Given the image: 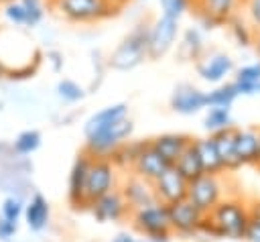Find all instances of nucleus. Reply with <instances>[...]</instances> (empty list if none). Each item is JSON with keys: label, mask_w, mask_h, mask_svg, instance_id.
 I'll return each mask as SVG.
<instances>
[{"label": "nucleus", "mask_w": 260, "mask_h": 242, "mask_svg": "<svg viewBox=\"0 0 260 242\" xmlns=\"http://www.w3.org/2000/svg\"><path fill=\"white\" fill-rule=\"evenodd\" d=\"M148 140L160 153L162 159H167L171 165H175V161L179 159V155L191 144L193 136L183 134V132H165V134H158V136L148 138Z\"/></svg>", "instance_id": "nucleus-20"}, {"label": "nucleus", "mask_w": 260, "mask_h": 242, "mask_svg": "<svg viewBox=\"0 0 260 242\" xmlns=\"http://www.w3.org/2000/svg\"><path fill=\"white\" fill-rule=\"evenodd\" d=\"M2 14L12 26H24L26 24V12L18 0H8L2 4Z\"/></svg>", "instance_id": "nucleus-35"}, {"label": "nucleus", "mask_w": 260, "mask_h": 242, "mask_svg": "<svg viewBox=\"0 0 260 242\" xmlns=\"http://www.w3.org/2000/svg\"><path fill=\"white\" fill-rule=\"evenodd\" d=\"M41 140H43V136H41L39 130H35V128L22 130L10 142V153L16 155V157H28V155H32L41 146Z\"/></svg>", "instance_id": "nucleus-26"}, {"label": "nucleus", "mask_w": 260, "mask_h": 242, "mask_svg": "<svg viewBox=\"0 0 260 242\" xmlns=\"http://www.w3.org/2000/svg\"><path fill=\"white\" fill-rule=\"evenodd\" d=\"M232 106H209L207 114H205V120H203V126L209 134L217 132V130H223L228 126H232Z\"/></svg>", "instance_id": "nucleus-27"}, {"label": "nucleus", "mask_w": 260, "mask_h": 242, "mask_svg": "<svg viewBox=\"0 0 260 242\" xmlns=\"http://www.w3.org/2000/svg\"><path fill=\"white\" fill-rule=\"evenodd\" d=\"M240 14L248 20L254 31H260V0H242Z\"/></svg>", "instance_id": "nucleus-37"}, {"label": "nucleus", "mask_w": 260, "mask_h": 242, "mask_svg": "<svg viewBox=\"0 0 260 242\" xmlns=\"http://www.w3.org/2000/svg\"><path fill=\"white\" fill-rule=\"evenodd\" d=\"M4 148H6V146H4L2 142H0V155H2V150H4Z\"/></svg>", "instance_id": "nucleus-47"}, {"label": "nucleus", "mask_w": 260, "mask_h": 242, "mask_svg": "<svg viewBox=\"0 0 260 242\" xmlns=\"http://www.w3.org/2000/svg\"><path fill=\"white\" fill-rule=\"evenodd\" d=\"M47 61L51 63V69L53 71H61L63 69V53L61 51H55V49H51V51H47Z\"/></svg>", "instance_id": "nucleus-40"}, {"label": "nucleus", "mask_w": 260, "mask_h": 242, "mask_svg": "<svg viewBox=\"0 0 260 242\" xmlns=\"http://www.w3.org/2000/svg\"><path fill=\"white\" fill-rule=\"evenodd\" d=\"M219 242H244V240H219Z\"/></svg>", "instance_id": "nucleus-46"}, {"label": "nucleus", "mask_w": 260, "mask_h": 242, "mask_svg": "<svg viewBox=\"0 0 260 242\" xmlns=\"http://www.w3.org/2000/svg\"><path fill=\"white\" fill-rule=\"evenodd\" d=\"M148 33L150 22L140 20L132 26V31L118 43V47L108 55V67L116 71H130L148 59Z\"/></svg>", "instance_id": "nucleus-2"}, {"label": "nucleus", "mask_w": 260, "mask_h": 242, "mask_svg": "<svg viewBox=\"0 0 260 242\" xmlns=\"http://www.w3.org/2000/svg\"><path fill=\"white\" fill-rule=\"evenodd\" d=\"M230 31H232V35H234V39L238 41V45H242V47H246V45H250L252 43V37H254V28L248 24V20L238 12L234 18H230Z\"/></svg>", "instance_id": "nucleus-32"}, {"label": "nucleus", "mask_w": 260, "mask_h": 242, "mask_svg": "<svg viewBox=\"0 0 260 242\" xmlns=\"http://www.w3.org/2000/svg\"><path fill=\"white\" fill-rule=\"evenodd\" d=\"M207 218L215 226L219 240H244V232L250 220L248 199L228 193L211 207V211H207Z\"/></svg>", "instance_id": "nucleus-1"}, {"label": "nucleus", "mask_w": 260, "mask_h": 242, "mask_svg": "<svg viewBox=\"0 0 260 242\" xmlns=\"http://www.w3.org/2000/svg\"><path fill=\"white\" fill-rule=\"evenodd\" d=\"M244 242H260V218L250 216L244 232Z\"/></svg>", "instance_id": "nucleus-39"}, {"label": "nucleus", "mask_w": 260, "mask_h": 242, "mask_svg": "<svg viewBox=\"0 0 260 242\" xmlns=\"http://www.w3.org/2000/svg\"><path fill=\"white\" fill-rule=\"evenodd\" d=\"M110 242H138V238H134L132 234H128V232H120L116 238H112Z\"/></svg>", "instance_id": "nucleus-41"}, {"label": "nucleus", "mask_w": 260, "mask_h": 242, "mask_svg": "<svg viewBox=\"0 0 260 242\" xmlns=\"http://www.w3.org/2000/svg\"><path fill=\"white\" fill-rule=\"evenodd\" d=\"M126 116H128V104H126V102L110 104V106H106V108L93 112V114L85 120V124H83V136L93 134V132H98V130H102V128H106V126H112L114 122H118V120H122V118H126Z\"/></svg>", "instance_id": "nucleus-21"}, {"label": "nucleus", "mask_w": 260, "mask_h": 242, "mask_svg": "<svg viewBox=\"0 0 260 242\" xmlns=\"http://www.w3.org/2000/svg\"><path fill=\"white\" fill-rule=\"evenodd\" d=\"M177 37H179V20L160 14L150 24V33H148V59L165 57L173 49Z\"/></svg>", "instance_id": "nucleus-9"}, {"label": "nucleus", "mask_w": 260, "mask_h": 242, "mask_svg": "<svg viewBox=\"0 0 260 242\" xmlns=\"http://www.w3.org/2000/svg\"><path fill=\"white\" fill-rule=\"evenodd\" d=\"M53 10L71 24H95L120 14L122 8L108 0H49Z\"/></svg>", "instance_id": "nucleus-3"}, {"label": "nucleus", "mask_w": 260, "mask_h": 242, "mask_svg": "<svg viewBox=\"0 0 260 242\" xmlns=\"http://www.w3.org/2000/svg\"><path fill=\"white\" fill-rule=\"evenodd\" d=\"M167 209H169V226H171L173 234H179V236H195L197 234L203 214L187 197L181 201L169 203Z\"/></svg>", "instance_id": "nucleus-11"}, {"label": "nucleus", "mask_w": 260, "mask_h": 242, "mask_svg": "<svg viewBox=\"0 0 260 242\" xmlns=\"http://www.w3.org/2000/svg\"><path fill=\"white\" fill-rule=\"evenodd\" d=\"M236 159L240 167H260L258 128H236Z\"/></svg>", "instance_id": "nucleus-19"}, {"label": "nucleus", "mask_w": 260, "mask_h": 242, "mask_svg": "<svg viewBox=\"0 0 260 242\" xmlns=\"http://www.w3.org/2000/svg\"><path fill=\"white\" fill-rule=\"evenodd\" d=\"M160 12L171 18H181L187 10H191V0H158Z\"/></svg>", "instance_id": "nucleus-36"}, {"label": "nucleus", "mask_w": 260, "mask_h": 242, "mask_svg": "<svg viewBox=\"0 0 260 242\" xmlns=\"http://www.w3.org/2000/svg\"><path fill=\"white\" fill-rule=\"evenodd\" d=\"M6 2H8V0H0V6H2V4H6Z\"/></svg>", "instance_id": "nucleus-48"}, {"label": "nucleus", "mask_w": 260, "mask_h": 242, "mask_svg": "<svg viewBox=\"0 0 260 242\" xmlns=\"http://www.w3.org/2000/svg\"><path fill=\"white\" fill-rule=\"evenodd\" d=\"M242 0H191V12L205 28L228 24L240 12Z\"/></svg>", "instance_id": "nucleus-8"}, {"label": "nucleus", "mask_w": 260, "mask_h": 242, "mask_svg": "<svg viewBox=\"0 0 260 242\" xmlns=\"http://www.w3.org/2000/svg\"><path fill=\"white\" fill-rule=\"evenodd\" d=\"M169 167H171V163L160 157V153L150 144V140H146L144 146L140 148V153L136 155V159H134L130 171H132L134 175L146 179V181H154V179H158Z\"/></svg>", "instance_id": "nucleus-15"}, {"label": "nucleus", "mask_w": 260, "mask_h": 242, "mask_svg": "<svg viewBox=\"0 0 260 242\" xmlns=\"http://www.w3.org/2000/svg\"><path fill=\"white\" fill-rule=\"evenodd\" d=\"M234 71V59L225 53H209L197 63V73L207 83H221Z\"/></svg>", "instance_id": "nucleus-17"}, {"label": "nucleus", "mask_w": 260, "mask_h": 242, "mask_svg": "<svg viewBox=\"0 0 260 242\" xmlns=\"http://www.w3.org/2000/svg\"><path fill=\"white\" fill-rule=\"evenodd\" d=\"M89 163H91V157L85 150H81V153H77V157L71 165L69 179H67V199L73 209H85L83 189H85V177H87Z\"/></svg>", "instance_id": "nucleus-14"}, {"label": "nucleus", "mask_w": 260, "mask_h": 242, "mask_svg": "<svg viewBox=\"0 0 260 242\" xmlns=\"http://www.w3.org/2000/svg\"><path fill=\"white\" fill-rule=\"evenodd\" d=\"M118 189L122 191V195H124V199H126L130 211H132V209H138V207H144V205H150V203H154V201H158L156 195H154L152 181H146V179L134 175L132 171L120 179Z\"/></svg>", "instance_id": "nucleus-12"}, {"label": "nucleus", "mask_w": 260, "mask_h": 242, "mask_svg": "<svg viewBox=\"0 0 260 242\" xmlns=\"http://www.w3.org/2000/svg\"><path fill=\"white\" fill-rule=\"evenodd\" d=\"M6 73H8V67H6V63L0 59V77H4Z\"/></svg>", "instance_id": "nucleus-45"}, {"label": "nucleus", "mask_w": 260, "mask_h": 242, "mask_svg": "<svg viewBox=\"0 0 260 242\" xmlns=\"http://www.w3.org/2000/svg\"><path fill=\"white\" fill-rule=\"evenodd\" d=\"M238 87L236 83H223V85H217L215 89L211 92H205V102H207V108L209 106H232L238 98Z\"/></svg>", "instance_id": "nucleus-29"}, {"label": "nucleus", "mask_w": 260, "mask_h": 242, "mask_svg": "<svg viewBox=\"0 0 260 242\" xmlns=\"http://www.w3.org/2000/svg\"><path fill=\"white\" fill-rule=\"evenodd\" d=\"M181 49L185 51V55L189 59H201L205 53V41H203V33L197 26H189L183 33V41H181Z\"/></svg>", "instance_id": "nucleus-28"}, {"label": "nucleus", "mask_w": 260, "mask_h": 242, "mask_svg": "<svg viewBox=\"0 0 260 242\" xmlns=\"http://www.w3.org/2000/svg\"><path fill=\"white\" fill-rule=\"evenodd\" d=\"M120 183V171L114 167L110 159H93L87 169L85 177V189H83V199H85V209L89 207L91 201L102 197L104 193L116 189Z\"/></svg>", "instance_id": "nucleus-6"}, {"label": "nucleus", "mask_w": 260, "mask_h": 242, "mask_svg": "<svg viewBox=\"0 0 260 242\" xmlns=\"http://www.w3.org/2000/svg\"><path fill=\"white\" fill-rule=\"evenodd\" d=\"M187 181H193V179H197L199 175H203V165H201V159H199V155H197V150H195V146H193V140H191V144L179 155V159L175 161V165H173Z\"/></svg>", "instance_id": "nucleus-24"}, {"label": "nucleus", "mask_w": 260, "mask_h": 242, "mask_svg": "<svg viewBox=\"0 0 260 242\" xmlns=\"http://www.w3.org/2000/svg\"><path fill=\"white\" fill-rule=\"evenodd\" d=\"M132 134H134V122L126 116L114 122L112 126H106L93 134H87L83 150L93 159H110V155L118 146H122L126 140H130Z\"/></svg>", "instance_id": "nucleus-5"}, {"label": "nucleus", "mask_w": 260, "mask_h": 242, "mask_svg": "<svg viewBox=\"0 0 260 242\" xmlns=\"http://www.w3.org/2000/svg\"><path fill=\"white\" fill-rule=\"evenodd\" d=\"M22 222L30 232H43L51 222V205L43 193H32L24 199Z\"/></svg>", "instance_id": "nucleus-18"}, {"label": "nucleus", "mask_w": 260, "mask_h": 242, "mask_svg": "<svg viewBox=\"0 0 260 242\" xmlns=\"http://www.w3.org/2000/svg\"><path fill=\"white\" fill-rule=\"evenodd\" d=\"M22 209H24V197L20 195H6L0 203V216L16 224H20L22 220Z\"/></svg>", "instance_id": "nucleus-33"}, {"label": "nucleus", "mask_w": 260, "mask_h": 242, "mask_svg": "<svg viewBox=\"0 0 260 242\" xmlns=\"http://www.w3.org/2000/svg\"><path fill=\"white\" fill-rule=\"evenodd\" d=\"M146 140H126L122 146H118L112 155H110V161L114 163V167L118 171H130L132 169V163L136 159V155L140 153V148L144 146Z\"/></svg>", "instance_id": "nucleus-25"}, {"label": "nucleus", "mask_w": 260, "mask_h": 242, "mask_svg": "<svg viewBox=\"0 0 260 242\" xmlns=\"http://www.w3.org/2000/svg\"><path fill=\"white\" fill-rule=\"evenodd\" d=\"M207 108L205 92L191 85V83H179L171 94V110L183 116H191Z\"/></svg>", "instance_id": "nucleus-16"}, {"label": "nucleus", "mask_w": 260, "mask_h": 242, "mask_svg": "<svg viewBox=\"0 0 260 242\" xmlns=\"http://www.w3.org/2000/svg\"><path fill=\"white\" fill-rule=\"evenodd\" d=\"M213 144L217 148V155L221 159V165L225 171L240 169V163L236 159V126H228L223 130H217L211 134Z\"/></svg>", "instance_id": "nucleus-22"}, {"label": "nucleus", "mask_w": 260, "mask_h": 242, "mask_svg": "<svg viewBox=\"0 0 260 242\" xmlns=\"http://www.w3.org/2000/svg\"><path fill=\"white\" fill-rule=\"evenodd\" d=\"M258 140H260V128H258Z\"/></svg>", "instance_id": "nucleus-49"}, {"label": "nucleus", "mask_w": 260, "mask_h": 242, "mask_svg": "<svg viewBox=\"0 0 260 242\" xmlns=\"http://www.w3.org/2000/svg\"><path fill=\"white\" fill-rule=\"evenodd\" d=\"M26 12V24L24 28H35L45 18V0H18Z\"/></svg>", "instance_id": "nucleus-34"}, {"label": "nucleus", "mask_w": 260, "mask_h": 242, "mask_svg": "<svg viewBox=\"0 0 260 242\" xmlns=\"http://www.w3.org/2000/svg\"><path fill=\"white\" fill-rule=\"evenodd\" d=\"M254 94H260V81L254 83V85L250 87V92H248V96H254Z\"/></svg>", "instance_id": "nucleus-44"}, {"label": "nucleus", "mask_w": 260, "mask_h": 242, "mask_svg": "<svg viewBox=\"0 0 260 242\" xmlns=\"http://www.w3.org/2000/svg\"><path fill=\"white\" fill-rule=\"evenodd\" d=\"M18 226L16 222H10L6 218L0 216V242H12L14 236L18 234Z\"/></svg>", "instance_id": "nucleus-38"}, {"label": "nucleus", "mask_w": 260, "mask_h": 242, "mask_svg": "<svg viewBox=\"0 0 260 242\" xmlns=\"http://www.w3.org/2000/svg\"><path fill=\"white\" fill-rule=\"evenodd\" d=\"M193 146L201 159V165H203V173H209V175H223L225 169L221 165V159L217 155V148L213 144V138L211 134L209 136H203V138H193Z\"/></svg>", "instance_id": "nucleus-23"}, {"label": "nucleus", "mask_w": 260, "mask_h": 242, "mask_svg": "<svg viewBox=\"0 0 260 242\" xmlns=\"http://www.w3.org/2000/svg\"><path fill=\"white\" fill-rule=\"evenodd\" d=\"M260 81V61L258 63H250V65H244L236 71V87H238V94L240 96H248L250 87L254 83Z\"/></svg>", "instance_id": "nucleus-30"}, {"label": "nucleus", "mask_w": 260, "mask_h": 242, "mask_svg": "<svg viewBox=\"0 0 260 242\" xmlns=\"http://www.w3.org/2000/svg\"><path fill=\"white\" fill-rule=\"evenodd\" d=\"M87 209L91 211V216L100 224L124 222L130 216V207H128V203H126V199H124V195H122V191L118 187L108 191V193H104L95 201H91Z\"/></svg>", "instance_id": "nucleus-10"}, {"label": "nucleus", "mask_w": 260, "mask_h": 242, "mask_svg": "<svg viewBox=\"0 0 260 242\" xmlns=\"http://www.w3.org/2000/svg\"><path fill=\"white\" fill-rule=\"evenodd\" d=\"M228 195V183L223 179V175H209L203 173L197 179L189 181L187 185V199L201 211L207 214L211 211V207L223 197Z\"/></svg>", "instance_id": "nucleus-7"}, {"label": "nucleus", "mask_w": 260, "mask_h": 242, "mask_svg": "<svg viewBox=\"0 0 260 242\" xmlns=\"http://www.w3.org/2000/svg\"><path fill=\"white\" fill-rule=\"evenodd\" d=\"M132 228L152 242H171V226H169V209L162 201H154L150 205L132 209L128 216Z\"/></svg>", "instance_id": "nucleus-4"}, {"label": "nucleus", "mask_w": 260, "mask_h": 242, "mask_svg": "<svg viewBox=\"0 0 260 242\" xmlns=\"http://www.w3.org/2000/svg\"><path fill=\"white\" fill-rule=\"evenodd\" d=\"M252 43H254V49L260 57V31H254V37H252Z\"/></svg>", "instance_id": "nucleus-42"}, {"label": "nucleus", "mask_w": 260, "mask_h": 242, "mask_svg": "<svg viewBox=\"0 0 260 242\" xmlns=\"http://www.w3.org/2000/svg\"><path fill=\"white\" fill-rule=\"evenodd\" d=\"M108 2H110V4H114V6H118V8H124L130 0H108Z\"/></svg>", "instance_id": "nucleus-43"}, {"label": "nucleus", "mask_w": 260, "mask_h": 242, "mask_svg": "<svg viewBox=\"0 0 260 242\" xmlns=\"http://www.w3.org/2000/svg\"><path fill=\"white\" fill-rule=\"evenodd\" d=\"M55 92H57V98L59 100H63L65 104H75V102H81L83 98H85V87L83 85H79L77 81H73V79H61L59 83H57V87H55Z\"/></svg>", "instance_id": "nucleus-31"}, {"label": "nucleus", "mask_w": 260, "mask_h": 242, "mask_svg": "<svg viewBox=\"0 0 260 242\" xmlns=\"http://www.w3.org/2000/svg\"><path fill=\"white\" fill-rule=\"evenodd\" d=\"M187 185H189V181H187L173 165H171L158 179L152 181L154 195H156V199L162 201L165 205L185 199V197H187Z\"/></svg>", "instance_id": "nucleus-13"}]
</instances>
